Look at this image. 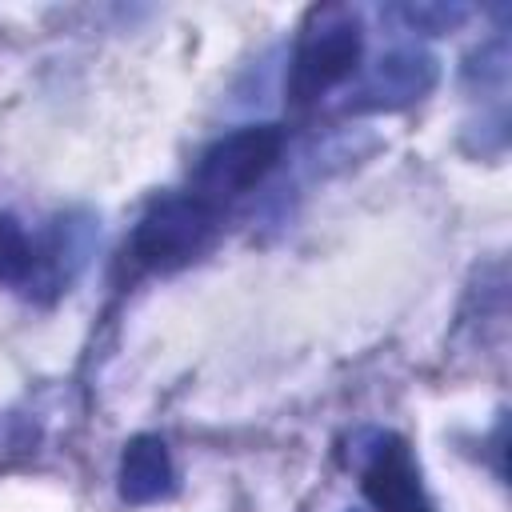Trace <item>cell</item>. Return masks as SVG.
Instances as JSON below:
<instances>
[{"label":"cell","instance_id":"obj_7","mask_svg":"<svg viewBox=\"0 0 512 512\" xmlns=\"http://www.w3.org/2000/svg\"><path fill=\"white\" fill-rule=\"evenodd\" d=\"M36 272V244L28 240L24 224L0 212V284H32Z\"/></svg>","mask_w":512,"mask_h":512},{"label":"cell","instance_id":"obj_1","mask_svg":"<svg viewBox=\"0 0 512 512\" xmlns=\"http://www.w3.org/2000/svg\"><path fill=\"white\" fill-rule=\"evenodd\" d=\"M364 56V24L348 4H316L292 44L288 60V104L292 108H312L320 96L340 88L348 76H356Z\"/></svg>","mask_w":512,"mask_h":512},{"label":"cell","instance_id":"obj_2","mask_svg":"<svg viewBox=\"0 0 512 512\" xmlns=\"http://www.w3.org/2000/svg\"><path fill=\"white\" fill-rule=\"evenodd\" d=\"M284 156V128L280 124H240L216 136L196 168H192V196L212 204L216 212L268 180V172Z\"/></svg>","mask_w":512,"mask_h":512},{"label":"cell","instance_id":"obj_5","mask_svg":"<svg viewBox=\"0 0 512 512\" xmlns=\"http://www.w3.org/2000/svg\"><path fill=\"white\" fill-rule=\"evenodd\" d=\"M364 464H360V488L376 512H436L424 484L420 468L408 452V444L392 432H368Z\"/></svg>","mask_w":512,"mask_h":512},{"label":"cell","instance_id":"obj_9","mask_svg":"<svg viewBox=\"0 0 512 512\" xmlns=\"http://www.w3.org/2000/svg\"><path fill=\"white\" fill-rule=\"evenodd\" d=\"M464 84L476 88V92H504L508 84V36L496 32L492 40H484L480 48L468 52L464 60Z\"/></svg>","mask_w":512,"mask_h":512},{"label":"cell","instance_id":"obj_3","mask_svg":"<svg viewBox=\"0 0 512 512\" xmlns=\"http://www.w3.org/2000/svg\"><path fill=\"white\" fill-rule=\"evenodd\" d=\"M216 224H220V212L212 204H204L200 196H192V192L160 196L136 220L128 244H124V256L140 272H176V268L192 264L212 244Z\"/></svg>","mask_w":512,"mask_h":512},{"label":"cell","instance_id":"obj_8","mask_svg":"<svg viewBox=\"0 0 512 512\" xmlns=\"http://www.w3.org/2000/svg\"><path fill=\"white\" fill-rule=\"evenodd\" d=\"M396 20H404V28L412 32H424V36H440V32H456L472 8L468 4H456V0H416V4H396L392 8Z\"/></svg>","mask_w":512,"mask_h":512},{"label":"cell","instance_id":"obj_6","mask_svg":"<svg viewBox=\"0 0 512 512\" xmlns=\"http://www.w3.org/2000/svg\"><path fill=\"white\" fill-rule=\"evenodd\" d=\"M120 500L128 504H156L176 492V468L172 452L156 432H140L120 452Z\"/></svg>","mask_w":512,"mask_h":512},{"label":"cell","instance_id":"obj_4","mask_svg":"<svg viewBox=\"0 0 512 512\" xmlns=\"http://www.w3.org/2000/svg\"><path fill=\"white\" fill-rule=\"evenodd\" d=\"M436 80H440V60L428 48L400 44V48H388L384 56H376V64L352 80L340 108L352 116L400 112V108L424 100L436 88Z\"/></svg>","mask_w":512,"mask_h":512}]
</instances>
